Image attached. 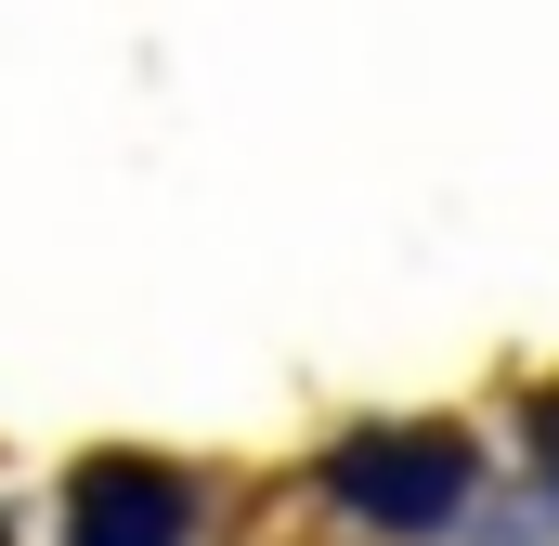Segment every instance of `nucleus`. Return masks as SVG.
Wrapping results in <instances>:
<instances>
[{
	"instance_id": "obj_2",
	"label": "nucleus",
	"mask_w": 559,
	"mask_h": 546,
	"mask_svg": "<svg viewBox=\"0 0 559 546\" xmlns=\"http://www.w3.org/2000/svg\"><path fill=\"white\" fill-rule=\"evenodd\" d=\"M182 521H195V482L156 455H79V482H66L79 546H182Z\"/></svg>"
},
{
	"instance_id": "obj_1",
	"label": "nucleus",
	"mask_w": 559,
	"mask_h": 546,
	"mask_svg": "<svg viewBox=\"0 0 559 546\" xmlns=\"http://www.w3.org/2000/svg\"><path fill=\"white\" fill-rule=\"evenodd\" d=\"M468 482H481V455H468V429H352L338 455H325V495L365 521V534H442L455 508H468Z\"/></svg>"
}]
</instances>
